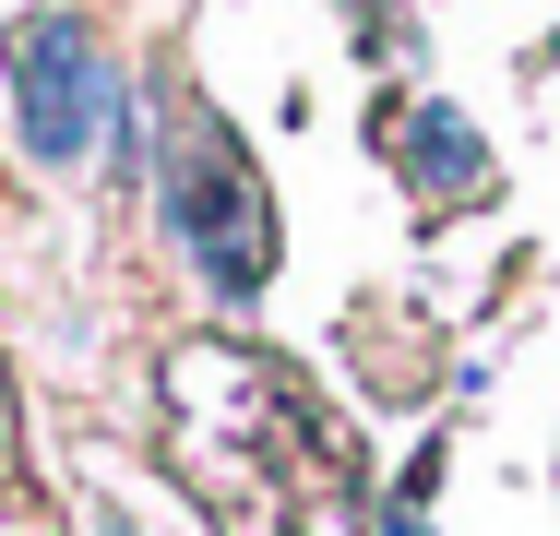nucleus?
I'll list each match as a JSON object with an SVG mask.
<instances>
[{
  "label": "nucleus",
  "instance_id": "f257e3e1",
  "mask_svg": "<svg viewBox=\"0 0 560 536\" xmlns=\"http://www.w3.org/2000/svg\"><path fill=\"white\" fill-rule=\"evenodd\" d=\"M155 191H167V238L203 263V287H215V299H262V275H275V214H262V179H250V155H238L191 96H167Z\"/></svg>",
  "mask_w": 560,
  "mask_h": 536
},
{
  "label": "nucleus",
  "instance_id": "f03ea898",
  "mask_svg": "<svg viewBox=\"0 0 560 536\" xmlns=\"http://www.w3.org/2000/svg\"><path fill=\"white\" fill-rule=\"evenodd\" d=\"M12 107H24V155L36 167H84L119 131V72L72 12H24L12 24Z\"/></svg>",
  "mask_w": 560,
  "mask_h": 536
},
{
  "label": "nucleus",
  "instance_id": "7ed1b4c3",
  "mask_svg": "<svg viewBox=\"0 0 560 536\" xmlns=\"http://www.w3.org/2000/svg\"><path fill=\"white\" fill-rule=\"evenodd\" d=\"M394 155H406V179H418V191H477V167H489V155H477V131H465L453 107H418Z\"/></svg>",
  "mask_w": 560,
  "mask_h": 536
}]
</instances>
